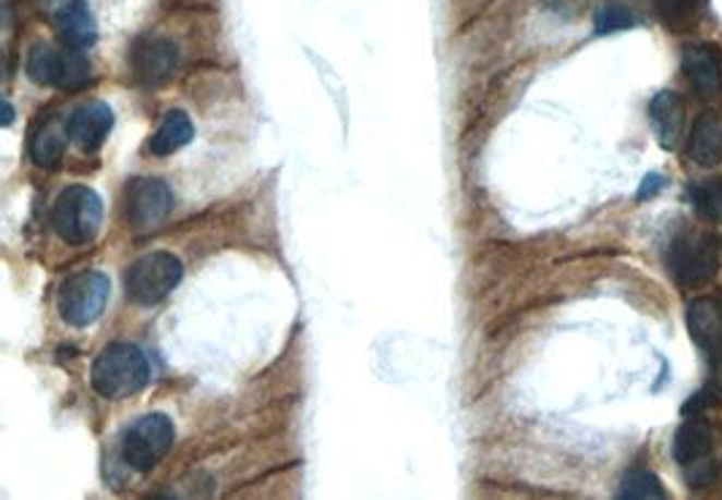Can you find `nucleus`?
Here are the masks:
<instances>
[{
  "label": "nucleus",
  "instance_id": "nucleus-20",
  "mask_svg": "<svg viewBox=\"0 0 722 500\" xmlns=\"http://www.w3.org/2000/svg\"><path fill=\"white\" fill-rule=\"evenodd\" d=\"M55 63H58V49L47 47V44H36L27 54V76L36 84H49L52 87L55 78Z\"/></svg>",
  "mask_w": 722,
  "mask_h": 500
},
{
  "label": "nucleus",
  "instance_id": "nucleus-4",
  "mask_svg": "<svg viewBox=\"0 0 722 500\" xmlns=\"http://www.w3.org/2000/svg\"><path fill=\"white\" fill-rule=\"evenodd\" d=\"M177 430L166 414H146L135 419L122 436V460L135 471H152L171 452Z\"/></svg>",
  "mask_w": 722,
  "mask_h": 500
},
{
  "label": "nucleus",
  "instance_id": "nucleus-22",
  "mask_svg": "<svg viewBox=\"0 0 722 500\" xmlns=\"http://www.w3.org/2000/svg\"><path fill=\"white\" fill-rule=\"evenodd\" d=\"M634 27V16L625 5L617 3H606L595 11V33L606 36V33H617V31H628Z\"/></svg>",
  "mask_w": 722,
  "mask_h": 500
},
{
  "label": "nucleus",
  "instance_id": "nucleus-1",
  "mask_svg": "<svg viewBox=\"0 0 722 500\" xmlns=\"http://www.w3.org/2000/svg\"><path fill=\"white\" fill-rule=\"evenodd\" d=\"M149 385V359L133 344H111L93 365V387L100 398L120 401Z\"/></svg>",
  "mask_w": 722,
  "mask_h": 500
},
{
  "label": "nucleus",
  "instance_id": "nucleus-2",
  "mask_svg": "<svg viewBox=\"0 0 722 500\" xmlns=\"http://www.w3.org/2000/svg\"><path fill=\"white\" fill-rule=\"evenodd\" d=\"M100 219H104V204L98 193L82 184L63 190L52 206V228L68 244L93 241L98 235Z\"/></svg>",
  "mask_w": 722,
  "mask_h": 500
},
{
  "label": "nucleus",
  "instance_id": "nucleus-6",
  "mask_svg": "<svg viewBox=\"0 0 722 500\" xmlns=\"http://www.w3.org/2000/svg\"><path fill=\"white\" fill-rule=\"evenodd\" d=\"M669 268L676 284L698 290L712 282L720 271V249L712 239L703 235H682L669 252Z\"/></svg>",
  "mask_w": 722,
  "mask_h": 500
},
{
  "label": "nucleus",
  "instance_id": "nucleus-18",
  "mask_svg": "<svg viewBox=\"0 0 722 500\" xmlns=\"http://www.w3.org/2000/svg\"><path fill=\"white\" fill-rule=\"evenodd\" d=\"M93 65L84 58L82 49H58V63H55L52 87L60 89H82L89 82Z\"/></svg>",
  "mask_w": 722,
  "mask_h": 500
},
{
  "label": "nucleus",
  "instance_id": "nucleus-23",
  "mask_svg": "<svg viewBox=\"0 0 722 500\" xmlns=\"http://www.w3.org/2000/svg\"><path fill=\"white\" fill-rule=\"evenodd\" d=\"M685 468H687V481H690L693 487H707L718 479V463L709 458L696 460V463L685 465Z\"/></svg>",
  "mask_w": 722,
  "mask_h": 500
},
{
  "label": "nucleus",
  "instance_id": "nucleus-25",
  "mask_svg": "<svg viewBox=\"0 0 722 500\" xmlns=\"http://www.w3.org/2000/svg\"><path fill=\"white\" fill-rule=\"evenodd\" d=\"M663 184H665V179L660 176V173H650V176H647L645 182H641L639 200H647V198H652V195H658L660 190H663Z\"/></svg>",
  "mask_w": 722,
  "mask_h": 500
},
{
  "label": "nucleus",
  "instance_id": "nucleus-26",
  "mask_svg": "<svg viewBox=\"0 0 722 500\" xmlns=\"http://www.w3.org/2000/svg\"><path fill=\"white\" fill-rule=\"evenodd\" d=\"M712 379L718 385V390L722 392V346L712 352Z\"/></svg>",
  "mask_w": 722,
  "mask_h": 500
},
{
  "label": "nucleus",
  "instance_id": "nucleus-21",
  "mask_svg": "<svg viewBox=\"0 0 722 500\" xmlns=\"http://www.w3.org/2000/svg\"><path fill=\"white\" fill-rule=\"evenodd\" d=\"M693 209L698 211L703 219H720L722 217V182H709L698 184L690 190Z\"/></svg>",
  "mask_w": 722,
  "mask_h": 500
},
{
  "label": "nucleus",
  "instance_id": "nucleus-16",
  "mask_svg": "<svg viewBox=\"0 0 722 500\" xmlns=\"http://www.w3.org/2000/svg\"><path fill=\"white\" fill-rule=\"evenodd\" d=\"M714 443V432L703 419H687L674 436V460L679 465H690L696 460L709 458Z\"/></svg>",
  "mask_w": 722,
  "mask_h": 500
},
{
  "label": "nucleus",
  "instance_id": "nucleus-19",
  "mask_svg": "<svg viewBox=\"0 0 722 500\" xmlns=\"http://www.w3.org/2000/svg\"><path fill=\"white\" fill-rule=\"evenodd\" d=\"M617 496L623 500H660V498H665V490L652 471L636 468V471H628V474L623 476Z\"/></svg>",
  "mask_w": 722,
  "mask_h": 500
},
{
  "label": "nucleus",
  "instance_id": "nucleus-17",
  "mask_svg": "<svg viewBox=\"0 0 722 500\" xmlns=\"http://www.w3.org/2000/svg\"><path fill=\"white\" fill-rule=\"evenodd\" d=\"M193 133H195V127L184 111H168L166 120H163V125L157 127L155 136L149 138V151L157 157L173 155V151H179L182 146L190 144Z\"/></svg>",
  "mask_w": 722,
  "mask_h": 500
},
{
  "label": "nucleus",
  "instance_id": "nucleus-14",
  "mask_svg": "<svg viewBox=\"0 0 722 500\" xmlns=\"http://www.w3.org/2000/svg\"><path fill=\"white\" fill-rule=\"evenodd\" d=\"M650 122L663 149H674L685 125V109L674 93H658L650 103Z\"/></svg>",
  "mask_w": 722,
  "mask_h": 500
},
{
  "label": "nucleus",
  "instance_id": "nucleus-29",
  "mask_svg": "<svg viewBox=\"0 0 722 500\" xmlns=\"http://www.w3.org/2000/svg\"><path fill=\"white\" fill-rule=\"evenodd\" d=\"M11 120H14V111L9 103H3V125H11Z\"/></svg>",
  "mask_w": 722,
  "mask_h": 500
},
{
  "label": "nucleus",
  "instance_id": "nucleus-3",
  "mask_svg": "<svg viewBox=\"0 0 722 500\" xmlns=\"http://www.w3.org/2000/svg\"><path fill=\"white\" fill-rule=\"evenodd\" d=\"M182 263L168 252H152L139 257L125 273V290L139 306H155L166 301L182 282Z\"/></svg>",
  "mask_w": 722,
  "mask_h": 500
},
{
  "label": "nucleus",
  "instance_id": "nucleus-7",
  "mask_svg": "<svg viewBox=\"0 0 722 500\" xmlns=\"http://www.w3.org/2000/svg\"><path fill=\"white\" fill-rule=\"evenodd\" d=\"M173 211V195L160 179H133L125 187V219L135 230L157 228Z\"/></svg>",
  "mask_w": 722,
  "mask_h": 500
},
{
  "label": "nucleus",
  "instance_id": "nucleus-27",
  "mask_svg": "<svg viewBox=\"0 0 722 500\" xmlns=\"http://www.w3.org/2000/svg\"><path fill=\"white\" fill-rule=\"evenodd\" d=\"M36 3H38V9H44V11H49V14L58 16L68 3H73V0H36Z\"/></svg>",
  "mask_w": 722,
  "mask_h": 500
},
{
  "label": "nucleus",
  "instance_id": "nucleus-12",
  "mask_svg": "<svg viewBox=\"0 0 722 500\" xmlns=\"http://www.w3.org/2000/svg\"><path fill=\"white\" fill-rule=\"evenodd\" d=\"M693 160L703 168L720 166L722 162V117L714 111H707L696 120L687 144Z\"/></svg>",
  "mask_w": 722,
  "mask_h": 500
},
{
  "label": "nucleus",
  "instance_id": "nucleus-11",
  "mask_svg": "<svg viewBox=\"0 0 722 500\" xmlns=\"http://www.w3.org/2000/svg\"><path fill=\"white\" fill-rule=\"evenodd\" d=\"M68 142H71V136H68V122L60 120V117H44L31 136L33 162L41 168L58 166Z\"/></svg>",
  "mask_w": 722,
  "mask_h": 500
},
{
  "label": "nucleus",
  "instance_id": "nucleus-8",
  "mask_svg": "<svg viewBox=\"0 0 722 500\" xmlns=\"http://www.w3.org/2000/svg\"><path fill=\"white\" fill-rule=\"evenodd\" d=\"M131 63H133V73L139 82L163 84L171 78L173 71H177L179 52L171 41H166V38L146 36V38H139V41L133 44Z\"/></svg>",
  "mask_w": 722,
  "mask_h": 500
},
{
  "label": "nucleus",
  "instance_id": "nucleus-24",
  "mask_svg": "<svg viewBox=\"0 0 722 500\" xmlns=\"http://www.w3.org/2000/svg\"><path fill=\"white\" fill-rule=\"evenodd\" d=\"M658 5L665 20H674V16H682L690 9V0H658Z\"/></svg>",
  "mask_w": 722,
  "mask_h": 500
},
{
  "label": "nucleus",
  "instance_id": "nucleus-10",
  "mask_svg": "<svg viewBox=\"0 0 722 500\" xmlns=\"http://www.w3.org/2000/svg\"><path fill=\"white\" fill-rule=\"evenodd\" d=\"M687 330L703 352L712 355L722 346V308L714 297H698L687 308Z\"/></svg>",
  "mask_w": 722,
  "mask_h": 500
},
{
  "label": "nucleus",
  "instance_id": "nucleus-9",
  "mask_svg": "<svg viewBox=\"0 0 722 500\" xmlns=\"http://www.w3.org/2000/svg\"><path fill=\"white\" fill-rule=\"evenodd\" d=\"M115 127V114L106 103H87L76 109L68 120L71 144L82 151H98Z\"/></svg>",
  "mask_w": 722,
  "mask_h": 500
},
{
  "label": "nucleus",
  "instance_id": "nucleus-13",
  "mask_svg": "<svg viewBox=\"0 0 722 500\" xmlns=\"http://www.w3.org/2000/svg\"><path fill=\"white\" fill-rule=\"evenodd\" d=\"M58 33L65 41V47L71 49H87L93 47L95 38H98V25H95V16L89 14V5L84 0H73L68 3L58 16Z\"/></svg>",
  "mask_w": 722,
  "mask_h": 500
},
{
  "label": "nucleus",
  "instance_id": "nucleus-15",
  "mask_svg": "<svg viewBox=\"0 0 722 500\" xmlns=\"http://www.w3.org/2000/svg\"><path fill=\"white\" fill-rule=\"evenodd\" d=\"M682 71H685L687 82L693 84L698 95L703 98H714L720 89V69L718 60L712 58L709 49L690 47L685 49V58H682Z\"/></svg>",
  "mask_w": 722,
  "mask_h": 500
},
{
  "label": "nucleus",
  "instance_id": "nucleus-28",
  "mask_svg": "<svg viewBox=\"0 0 722 500\" xmlns=\"http://www.w3.org/2000/svg\"><path fill=\"white\" fill-rule=\"evenodd\" d=\"M709 398H712V395H709V392H698V395H693L690 403H685V414H693V412H696V408L707 406Z\"/></svg>",
  "mask_w": 722,
  "mask_h": 500
},
{
  "label": "nucleus",
  "instance_id": "nucleus-5",
  "mask_svg": "<svg viewBox=\"0 0 722 500\" xmlns=\"http://www.w3.org/2000/svg\"><path fill=\"white\" fill-rule=\"evenodd\" d=\"M109 279L100 271H82L65 279L58 295L60 317L73 328H87L104 314L106 303H109Z\"/></svg>",
  "mask_w": 722,
  "mask_h": 500
}]
</instances>
